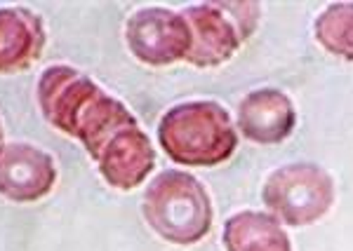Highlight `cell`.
<instances>
[{
  "label": "cell",
  "instance_id": "obj_1",
  "mask_svg": "<svg viewBox=\"0 0 353 251\" xmlns=\"http://www.w3.org/2000/svg\"><path fill=\"white\" fill-rule=\"evenodd\" d=\"M161 146L181 164H217L231 157L238 136L233 120L214 101L172 108L161 122Z\"/></svg>",
  "mask_w": 353,
  "mask_h": 251
},
{
  "label": "cell",
  "instance_id": "obj_2",
  "mask_svg": "<svg viewBox=\"0 0 353 251\" xmlns=\"http://www.w3.org/2000/svg\"><path fill=\"white\" fill-rule=\"evenodd\" d=\"M149 223L176 244H193L212 226V204L201 181L184 172H165L149 186L144 197Z\"/></svg>",
  "mask_w": 353,
  "mask_h": 251
},
{
  "label": "cell",
  "instance_id": "obj_3",
  "mask_svg": "<svg viewBox=\"0 0 353 251\" xmlns=\"http://www.w3.org/2000/svg\"><path fill=\"white\" fill-rule=\"evenodd\" d=\"M189 26V54L198 66H214L236 52L257 26V8L250 3L198 5L181 12Z\"/></svg>",
  "mask_w": 353,
  "mask_h": 251
},
{
  "label": "cell",
  "instance_id": "obj_4",
  "mask_svg": "<svg viewBox=\"0 0 353 251\" xmlns=\"http://www.w3.org/2000/svg\"><path fill=\"white\" fill-rule=\"evenodd\" d=\"M332 179L316 164H288L276 169L264 188V202L290 226L318 221L332 204Z\"/></svg>",
  "mask_w": 353,
  "mask_h": 251
},
{
  "label": "cell",
  "instance_id": "obj_5",
  "mask_svg": "<svg viewBox=\"0 0 353 251\" xmlns=\"http://www.w3.org/2000/svg\"><path fill=\"white\" fill-rule=\"evenodd\" d=\"M128 43L146 64H170L189 54V26L181 14L149 8L130 19Z\"/></svg>",
  "mask_w": 353,
  "mask_h": 251
},
{
  "label": "cell",
  "instance_id": "obj_6",
  "mask_svg": "<svg viewBox=\"0 0 353 251\" xmlns=\"http://www.w3.org/2000/svg\"><path fill=\"white\" fill-rule=\"evenodd\" d=\"M54 184V164L41 148L28 144H10L0 148V195L38 199Z\"/></svg>",
  "mask_w": 353,
  "mask_h": 251
},
{
  "label": "cell",
  "instance_id": "obj_7",
  "mask_svg": "<svg viewBox=\"0 0 353 251\" xmlns=\"http://www.w3.org/2000/svg\"><path fill=\"white\" fill-rule=\"evenodd\" d=\"M238 127L257 144H278L294 127V108L278 89H257L238 106Z\"/></svg>",
  "mask_w": 353,
  "mask_h": 251
},
{
  "label": "cell",
  "instance_id": "obj_8",
  "mask_svg": "<svg viewBox=\"0 0 353 251\" xmlns=\"http://www.w3.org/2000/svg\"><path fill=\"white\" fill-rule=\"evenodd\" d=\"M43 28L33 12L21 8L0 10V71L28 68L41 54Z\"/></svg>",
  "mask_w": 353,
  "mask_h": 251
},
{
  "label": "cell",
  "instance_id": "obj_9",
  "mask_svg": "<svg viewBox=\"0 0 353 251\" xmlns=\"http://www.w3.org/2000/svg\"><path fill=\"white\" fill-rule=\"evenodd\" d=\"M224 244L229 251H290L281 223L261 212H241L226 221Z\"/></svg>",
  "mask_w": 353,
  "mask_h": 251
},
{
  "label": "cell",
  "instance_id": "obj_10",
  "mask_svg": "<svg viewBox=\"0 0 353 251\" xmlns=\"http://www.w3.org/2000/svg\"><path fill=\"white\" fill-rule=\"evenodd\" d=\"M316 36L327 52L353 61V5H332L316 21Z\"/></svg>",
  "mask_w": 353,
  "mask_h": 251
}]
</instances>
